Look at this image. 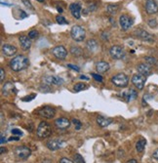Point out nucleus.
Instances as JSON below:
<instances>
[{
	"instance_id": "obj_4",
	"label": "nucleus",
	"mask_w": 158,
	"mask_h": 163,
	"mask_svg": "<svg viewBox=\"0 0 158 163\" xmlns=\"http://www.w3.org/2000/svg\"><path fill=\"white\" fill-rule=\"evenodd\" d=\"M111 82L113 83L115 86L120 87V88H124L126 87L129 83V78L126 74L124 73H118L114 75L113 77L111 78Z\"/></svg>"
},
{
	"instance_id": "obj_8",
	"label": "nucleus",
	"mask_w": 158,
	"mask_h": 163,
	"mask_svg": "<svg viewBox=\"0 0 158 163\" xmlns=\"http://www.w3.org/2000/svg\"><path fill=\"white\" fill-rule=\"evenodd\" d=\"M38 114L41 116V117L51 119L56 115V110L54 107H52L45 106L43 107H41L40 110H38Z\"/></svg>"
},
{
	"instance_id": "obj_25",
	"label": "nucleus",
	"mask_w": 158,
	"mask_h": 163,
	"mask_svg": "<svg viewBox=\"0 0 158 163\" xmlns=\"http://www.w3.org/2000/svg\"><path fill=\"white\" fill-rule=\"evenodd\" d=\"M98 47H99L98 42L95 39L88 40V42H87V48H88V50L90 52H95L96 50L98 49Z\"/></svg>"
},
{
	"instance_id": "obj_22",
	"label": "nucleus",
	"mask_w": 158,
	"mask_h": 163,
	"mask_svg": "<svg viewBox=\"0 0 158 163\" xmlns=\"http://www.w3.org/2000/svg\"><path fill=\"white\" fill-rule=\"evenodd\" d=\"M97 123L101 127L105 128V127L109 126V124L112 123V119L109 118V117H105V116H102V115H99L97 117Z\"/></svg>"
},
{
	"instance_id": "obj_11",
	"label": "nucleus",
	"mask_w": 158,
	"mask_h": 163,
	"mask_svg": "<svg viewBox=\"0 0 158 163\" xmlns=\"http://www.w3.org/2000/svg\"><path fill=\"white\" fill-rule=\"evenodd\" d=\"M43 81H44V84H47V85H62L64 83V79L59 76H51V75H48V76L44 77Z\"/></svg>"
},
{
	"instance_id": "obj_5",
	"label": "nucleus",
	"mask_w": 158,
	"mask_h": 163,
	"mask_svg": "<svg viewBox=\"0 0 158 163\" xmlns=\"http://www.w3.org/2000/svg\"><path fill=\"white\" fill-rule=\"evenodd\" d=\"M15 154L16 156L21 160H27L28 157L30 156L31 150L28 149L26 145H21L15 149Z\"/></svg>"
},
{
	"instance_id": "obj_28",
	"label": "nucleus",
	"mask_w": 158,
	"mask_h": 163,
	"mask_svg": "<svg viewBox=\"0 0 158 163\" xmlns=\"http://www.w3.org/2000/svg\"><path fill=\"white\" fill-rule=\"evenodd\" d=\"M73 89H74V91H75V92H80V91H83V90L87 89V86L84 84V83H77V84L74 85Z\"/></svg>"
},
{
	"instance_id": "obj_48",
	"label": "nucleus",
	"mask_w": 158,
	"mask_h": 163,
	"mask_svg": "<svg viewBox=\"0 0 158 163\" xmlns=\"http://www.w3.org/2000/svg\"><path fill=\"white\" fill-rule=\"evenodd\" d=\"M80 79H84V80H89V78L87 77V76H85V75H81Z\"/></svg>"
},
{
	"instance_id": "obj_31",
	"label": "nucleus",
	"mask_w": 158,
	"mask_h": 163,
	"mask_svg": "<svg viewBox=\"0 0 158 163\" xmlns=\"http://www.w3.org/2000/svg\"><path fill=\"white\" fill-rule=\"evenodd\" d=\"M74 160H75V163H85L84 158H83V156H81L79 153L74 154Z\"/></svg>"
},
{
	"instance_id": "obj_14",
	"label": "nucleus",
	"mask_w": 158,
	"mask_h": 163,
	"mask_svg": "<svg viewBox=\"0 0 158 163\" xmlns=\"http://www.w3.org/2000/svg\"><path fill=\"white\" fill-rule=\"evenodd\" d=\"M136 34L139 38H141L144 41H147V42H153V41H154V37H153L149 32L145 31L144 30H136Z\"/></svg>"
},
{
	"instance_id": "obj_42",
	"label": "nucleus",
	"mask_w": 158,
	"mask_h": 163,
	"mask_svg": "<svg viewBox=\"0 0 158 163\" xmlns=\"http://www.w3.org/2000/svg\"><path fill=\"white\" fill-rule=\"evenodd\" d=\"M152 156H153V158L154 159H156V160H158V149L155 150L154 152H153V154H152Z\"/></svg>"
},
{
	"instance_id": "obj_19",
	"label": "nucleus",
	"mask_w": 158,
	"mask_h": 163,
	"mask_svg": "<svg viewBox=\"0 0 158 163\" xmlns=\"http://www.w3.org/2000/svg\"><path fill=\"white\" fill-rule=\"evenodd\" d=\"M2 52L4 55H6L8 57H13L16 55L17 53V48L14 45H10V44H5L2 46Z\"/></svg>"
},
{
	"instance_id": "obj_37",
	"label": "nucleus",
	"mask_w": 158,
	"mask_h": 163,
	"mask_svg": "<svg viewBox=\"0 0 158 163\" xmlns=\"http://www.w3.org/2000/svg\"><path fill=\"white\" fill-rule=\"evenodd\" d=\"M22 1H23V3H24L27 8H30V9H31V10L34 9V8H33V6L31 5V3H30V0H22Z\"/></svg>"
},
{
	"instance_id": "obj_44",
	"label": "nucleus",
	"mask_w": 158,
	"mask_h": 163,
	"mask_svg": "<svg viewBox=\"0 0 158 163\" xmlns=\"http://www.w3.org/2000/svg\"><path fill=\"white\" fill-rule=\"evenodd\" d=\"M19 140H20V137H17V136L11 137L10 139H9V141H19Z\"/></svg>"
},
{
	"instance_id": "obj_32",
	"label": "nucleus",
	"mask_w": 158,
	"mask_h": 163,
	"mask_svg": "<svg viewBox=\"0 0 158 163\" xmlns=\"http://www.w3.org/2000/svg\"><path fill=\"white\" fill-rule=\"evenodd\" d=\"M38 31L37 30H31L30 31V33H28V37H30V39H34L36 38V37H38Z\"/></svg>"
},
{
	"instance_id": "obj_47",
	"label": "nucleus",
	"mask_w": 158,
	"mask_h": 163,
	"mask_svg": "<svg viewBox=\"0 0 158 163\" xmlns=\"http://www.w3.org/2000/svg\"><path fill=\"white\" fill-rule=\"evenodd\" d=\"M127 163H138V162H137L136 159H130V160L127 161Z\"/></svg>"
},
{
	"instance_id": "obj_35",
	"label": "nucleus",
	"mask_w": 158,
	"mask_h": 163,
	"mask_svg": "<svg viewBox=\"0 0 158 163\" xmlns=\"http://www.w3.org/2000/svg\"><path fill=\"white\" fill-rule=\"evenodd\" d=\"M12 134L13 135H16V136H23V132L20 130V129H17V128H15V129H12Z\"/></svg>"
},
{
	"instance_id": "obj_29",
	"label": "nucleus",
	"mask_w": 158,
	"mask_h": 163,
	"mask_svg": "<svg viewBox=\"0 0 158 163\" xmlns=\"http://www.w3.org/2000/svg\"><path fill=\"white\" fill-rule=\"evenodd\" d=\"M144 60H145V62H147V64L149 65V66L157 65V60L155 59V58H153V57H145Z\"/></svg>"
},
{
	"instance_id": "obj_15",
	"label": "nucleus",
	"mask_w": 158,
	"mask_h": 163,
	"mask_svg": "<svg viewBox=\"0 0 158 163\" xmlns=\"http://www.w3.org/2000/svg\"><path fill=\"white\" fill-rule=\"evenodd\" d=\"M81 9H82V7L79 3H72V4H70V6H69L70 13H71V15L77 20L81 18Z\"/></svg>"
},
{
	"instance_id": "obj_3",
	"label": "nucleus",
	"mask_w": 158,
	"mask_h": 163,
	"mask_svg": "<svg viewBox=\"0 0 158 163\" xmlns=\"http://www.w3.org/2000/svg\"><path fill=\"white\" fill-rule=\"evenodd\" d=\"M36 134L39 138H47L52 134V128L47 122L42 121L37 127Z\"/></svg>"
},
{
	"instance_id": "obj_39",
	"label": "nucleus",
	"mask_w": 158,
	"mask_h": 163,
	"mask_svg": "<svg viewBox=\"0 0 158 163\" xmlns=\"http://www.w3.org/2000/svg\"><path fill=\"white\" fill-rule=\"evenodd\" d=\"M60 163H74L72 160L68 159V158H65V157H63L60 159Z\"/></svg>"
},
{
	"instance_id": "obj_1",
	"label": "nucleus",
	"mask_w": 158,
	"mask_h": 163,
	"mask_svg": "<svg viewBox=\"0 0 158 163\" xmlns=\"http://www.w3.org/2000/svg\"><path fill=\"white\" fill-rule=\"evenodd\" d=\"M30 66V61L26 57L23 55L16 56L10 61V68L14 70V72H21L28 68Z\"/></svg>"
},
{
	"instance_id": "obj_10",
	"label": "nucleus",
	"mask_w": 158,
	"mask_h": 163,
	"mask_svg": "<svg viewBox=\"0 0 158 163\" xmlns=\"http://www.w3.org/2000/svg\"><path fill=\"white\" fill-rule=\"evenodd\" d=\"M52 53L53 55L59 60H65L66 56H68V51H66V49L62 45L56 46V47L52 50Z\"/></svg>"
},
{
	"instance_id": "obj_20",
	"label": "nucleus",
	"mask_w": 158,
	"mask_h": 163,
	"mask_svg": "<svg viewBox=\"0 0 158 163\" xmlns=\"http://www.w3.org/2000/svg\"><path fill=\"white\" fill-rule=\"evenodd\" d=\"M137 69H138L139 73L144 75V76H145V77L151 74V68L147 64H140Z\"/></svg>"
},
{
	"instance_id": "obj_24",
	"label": "nucleus",
	"mask_w": 158,
	"mask_h": 163,
	"mask_svg": "<svg viewBox=\"0 0 158 163\" xmlns=\"http://www.w3.org/2000/svg\"><path fill=\"white\" fill-rule=\"evenodd\" d=\"M145 145H147V140L144 139V138H141V139L137 142L136 144V149L138 152H143L144 150Z\"/></svg>"
},
{
	"instance_id": "obj_50",
	"label": "nucleus",
	"mask_w": 158,
	"mask_h": 163,
	"mask_svg": "<svg viewBox=\"0 0 158 163\" xmlns=\"http://www.w3.org/2000/svg\"><path fill=\"white\" fill-rule=\"evenodd\" d=\"M37 1H39V2H44L45 0H37Z\"/></svg>"
},
{
	"instance_id": "obj_7",
	"label": "nucleus",
	"mask_w": 158,
	"mask_h": 163,
	"mask_svg": "<svg viewBox=\"0 0 158 163\" xmlns=\"http://www.w3.org/2000/svg\"><path fill=\"white\" fill-rule=\"evenodd\" d=\"M133 24H134V21L128 15H121L119 17V24L122 30H128L133 26Z\"/></svg>"
},
{
	"instance_id": "obj_33",
	"label": "nucleus",
	"mask_w": 158,
	"mask_h": 163,
	"mask_svg": "<svg viewBox=\"0 0 158 163\" xmlns=\"http://www.w3.org/2000/svg\"><path fill=\"white\" fill-rule=\"evenodd\" d=\"M72 122H73V124L74 125H76V127H75V129L76 130H80L81 129V126H82V123L80 122V121H79L78 119H72Z\"/></svg>"
},
{
	"instance_id": "obj_9",
	"label": "nucleus",
	"mask_w": 158,
	"mask_h": 163,
	"mask_svg": "<svg viewBox=\"0 0 158 163\" xmlns=\"http://www.w3.org/2000/svg\"><path fill=\"white\" fill-rule=\"evenodd\" d=\"M145 79L147 77L142 74H134L132 77V83L135 85V87L139 90H143L144 87Z\"/></svg>"
},
{
	"instance_id": "obj_2",
	"label": "nucleus",
	"mask_w": 158,
	"mask_h": 163,
	"mask_svg": "<svg viewBox=\"0 0 158 163\" xmlns=\"http://www.w3.org/2000/svg\"><path fill=\"white\" fill-rule=\"evenodd\" d=\"M70 35H71V38L73 40L77 41V42H81L85 39L86 37V31L81 26H73L71 27V30H70Z\"/></svg>"
},
{
	"instance_id": "obj_23",
	"label": "nucleus",
	"mask_w": 158,
	"mask_h": 163,
	"mask_svg": "<svg viewBox=\"0 0 158 163\" xmlns=\"http://www.w3.org/2000/svg\"><path fill=\"white\" fill-rule=\"evenodd\" d=\"M14 90H15V87L13 85V83L7 82L6 84L3 86L2 93H3V95H9L10 93H13Z\"/></svg>"
},
{
	"instance_id": "obj_27",
	"label": "nucleus",
	"mask_w": 158,
	"mask_h": 163,
	"mask_svg": "<svg viewBox=\"0 0 158 163\" xmlns=\"http://www.w3.org/2000/svg\"><path fill=\"white\" fill-rule=\"evenodd\" d=\"M70 53H71L73 56L78 57L82 54V49L80 47H78V46H72V47L70 48Z\"/></svg>"
},
{
	"instance_id": "obj_38",
	"label": "nucleus",
	"mask_w": 158,
	"mask_h": 163,
	"mask_svg": "<svg viewBox=\"0 0 158 163\" xmlns=\"http://www.w3.org/2000/svg\"><path fill=\"white\" fill-rule=\"evenodd\" d=\"M34 97H35V94H32V95H30V96H27V97H24V98L23 99V101H24V102L31 101V100L34 99Z\"/></svg>"
},
{
	"instance_id": "obj_34",
	"label": "nucleus",
	"mask_w": 158,
	"mask_h": 163,
	"mask_svg": "<svg viewBox=\"0 0 158 163\" xmlns=\"http://www.w3.org/2000/svg\"><path fill=\"white\" fill-rule=\"evenodd\" d=\"M147 24H148V26L150 27H157V22H156L155 19H150L148 21Z\"/></svg>"
},
{
	"instance_id": "obj_16",
	"label": "nucleus",
	"mask_w": 158,
	"mask_h": 163,
	"mask_svg": "<svg viewBox=\"0 0 158 163\" xmlns=\"http://www.w3.org/2000/svg\"><path fill=\"white\" fill-rule=\"evenodd\" d=\"M65 145V142L64 141H62V140H50L47 142V148L50 149V150H57V149H61L63 145Z\"/></svg>"
},
{
	"instance_id": "obj_46",
	"label": "nucleus",
	"mask_w": 158,
	"mask_h": 163,
	"mask_svg": "<svg viewBox=\"0 0 158 163\" xmlns=\"http://www.w3.org/2000/svg\"><path fill=\"white\" fill-rule=\"evenodd\" d=\"M57 10L59 11V13H63V8L60 6H57Z\"/></svg>"
},
{
	"instance_id": "obj_30",
	"label": "nucleus",
	"mask_w": 158,
	"mask_h": 163,
	"mask_svg": "<svg viewBox=\"0 0 158 163\" xmlns=\"http://www.w3.org/2000/svg\"><path fill=\"white\" fill-rule=\"evenodd\" d=\"M56 21H57V23L59 24H68V22L65 20V18L63 16H57L56 17Z\"/></svg>"
},
{
	"instance_id": "obj_17",
	"label": "nucleus",
	"mask_w": 158,
	"mask_h": 163,
	"mask_svg": "<svg viewBox=\"0 0 158 163\" xmlns=\"http://www.w3.org/2000/svg\"><path fill=\"white\" fill-rule=\"evenodd\" d=\"M19 41H20L21 47H22L24 51H27V50H30V48L31 47V40L30 37L27 35L20 36Z\"/></svg>"
},
{
	"instance_id": "obj_21",
	"label": "nucleus",
	"mask_w": 158,
	"mask_h": 163,
	"mask_svg": "<svg viewBox=\"0 0 158 163\" xmlns=\"http://www.w3.org/2000/svg\"><path fill=\"white\" fill-rule=\"evenodd\" d=\"M109 64L106 62H99L97 65H96V69H97V72L99 73H105L107 70L109 69Z\"/></svg>"
},
{
	"instance_id": "obj_12",
	"label": "nucleus",
	"mask_w": 158,
	"mask_h": 163,
	"mask_svg": "<svg viewBox=\"0 0 158 163\" xmlns=\"http://www.w3.org/2000/svg\"><path fill=\"white\" fill-rule=\"evenodd\" d=\"M121 96L127 103H130L132 101H135L137 99V97H138V92L135 89H129L127 91H124Z\"/></svg>"
},
{
	"instance_id": "obj_36",
	"label": "nucleus",
	"mask_w": 158,
	"mask_h": 163,
	"mask_svg": "<svg viewBox=\"0 0 158 163\" xmlns=\"http://www.w3.org/2000/svg\"><path fill=\"white\" fill-rule=\"evenodd\" d=\"M91 74H92V76L95 78V80H97L99 82H103V78L100 74H96V73H91Z\"/></svg>"
},
{
	"instance_id": "obj_45",
	"label": "nucleus",
	"mask_w": 158,
	"mask_h": 163,
	"mask_svg": "<svg viewBox=\"0 0 158 163\" xmlns=\"http://www.w3.org/2000/svg\"><path fill=\"white\" fill-rule=\"evenodd\" d=\"M20 12H21V14H22V17H21V19H24V18H27V15L26 13H24V11H22V10H21Z\"/></svg>"
},
{
	"instance_id": "obj_18",
	"label": "nucleus",
	"mask_w": 158,
	"mask_h": 163,
	"mask_svg": "<svg viewBox=\"0 0 158 163\" xmlns=\"http://www.w3.org/2000/svg\"><path fill=\"white\" fill-rule=\"evenodd\" d=\"M55 125H56L57 128L62 129V130H65V129H68L70 126V121L68 118L61 117V118L56 119Z\"/></svg>"
},
{
	"instance_id": "obj_6",
	"label": "nucleus",
	"mask_w": 158,
	"mask_h": 163,
	"mask_svg": "<svg viewBox=\"0 0 158 163\" xmlns=\"http://www.w3.org/2000/svg\"><path fill=\"white\" fill-rule=\"evenodd\" d=\"M109 54L112 59L114 60H122L125 57V51L123 50L122 47L117 45H114L109 49Z\"/></svg>"
},
{
	"instance_id": "obj_49",
	"label": "nucleus",
	"mask_w": 158,
	"mask_h": 163,
	"mask_svg": "<svg viewBox=\"0 0 158 163\" xmlns=\"http://www.w3.org/2000/svg\"><path fill=\"white\" fill-rule=\"evenodd\" d=\"M7 152V149H6L1 148V153H4V152Z\"/></svg>"
},
{
	"instance_id": "obj_40",
	"label": "nucleus",
	"mask_w": 158,
	"mask_h": 163,
	"mask_svg": "<svg viewBox=\"0 0 158 163\" xmlns=\"http://www.w3.org/2000/svg\"><path fill=\"white\" fill-rule=\"evenodd\" d=\"M68 68H69V69H73V70H75V72H79V70H80V69L78 68L77 66H73V65H70V64H68Z\"/></svg>"
},
{
	"instance_id": "obj_43",
	"label": "nucleus",
	"mask_w": 158,
	"mask_h": 163,
	"mask_svg": "<svg viewBox=\"0 0 158 163\" xmlns=\"http://www.w3.org/2000/svg\"><path fill=\"white\" fill-rule=\"evenodd\" d=\"M1 141H0V143H1V145H3L4 143H6V139H5V136L3 135V134H1Z\"/></svg>"
},
{
	"instance_id": "obj_26",
	"label": "nucleus",
	"mask_w": 158,
	"mask_h": 163,
	"mask_svg": "<svg viewBox=\"0 0 158 163\" xmlns=\"http://www.w3.org/2000/svg\"><path fill=\"white\" fill-rule=\"evenodd\" d=\"M106 9H107V12H109L110 15H115L118 12L119 7H118V5H116V4H109Z\"/></svg>"
},
{
	"instance_id": "obj_13",
	"label": "nucleus",
	"mask_w": 158,
	"mask_h": 163,
	"mask_svg": "<svg viewBox=\"0 0 158 163\" xmlns=\"http://www.w3.org/2000/svg\"><path fill=\"white\" fill-rule=\"evenodd\" d=\"M145 11L148 15L156 14L158 12V5L154 0H147L145 3Z\"/></svg>"
},
{
	"instance_id": "obj_41",
	"label": "nucleus",
	"mask_w": 158,
	"mask_h": 163,
	"mask_svg": "<svg viewBox=\"0 0 158 163\" xmlns=\"http://www.w3.org/2000/svg\"><path fill=\"white\" fill-rule=\"evenodd\" d=\"M0 73H1V82H3L4 81V79H5V70H4L3 69H0Z\"/></svg>"
}]
</instances>
